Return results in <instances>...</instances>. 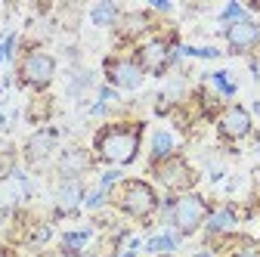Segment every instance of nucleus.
<instances>
[{
  "label": "nucleus",
  "instance_id": "obj_1",
  "mask_svg": "<svg viewBox=\"0 0 260 257\" xmlns=\"http://www.w3.org/2000/svg\"><path fill=\"white\" fill-rule=\"evenodd\" d=\"M140 137H143L140 124L103 127L100 137H96V152H100V158H106L112 165H130L140 152Z\"/></svg>",
  "mask_w": 260,
  "mask_h": 257
},
{
  "label": "nucleus",
  "instance_id": "obj_2",
  "mask_svg": "<svg viewBox=\"0 0 260 257\" xmlns=\"http://www.w3.org/2000/svg\"><path fill=\"white\" fill-rule=\"evenodd\" d=\"M118 205H121L127 214H134V217H149V214L155 211L158 199H155V192H152L149 183H143V180H127L124 189H121Z\"/></svg>",
  "mask_w": 260,
  "mask_h": 257
},
{
  "label": "nucleus",
  "instance_id": "obj_3",
  "mask_svg": "<svg viewBox=\"0 0 260 257\" xmlns=\"http://www.w3.org/2000/svg\"><path fill=\"white\" fill-rule=\"evenodd\" d=\"M205 217H208V205L199 196H183V199H177L174 202V211H171V220L177 223V230L183 236H189V233L199 230L202 223H205Z\"/></svg>",
  "mask_w": 260,
  "mask_h": 257
},
{
  "label": "nucleus",
  "instance_id": "obj_4",
  "mask_svg": "<svg viewBox=\"0 0 260 257\" xmlns=\"http://www.w3.org/2000/svg\"><path fill=\"white\" fill-rule=\"evenodd\" d=\"M53 75H56V62H53V56H47L41 50L28 53L25 62H22V69H19V81L28 84V87H38V90L47 87L53 81Z\"/></svg>",
  "mask_w": 260,
  "mask_h": 257
},
{
  "label": "nucleus",
  "instance_id": "obj_5",
  "mask_svg": "<svg viewBox=\"0 0 260 257\" xmlns=\"http://www.w3.org/2000/svg\"><path fill=\"white\" fill-rule=\"evenodd\" d=\"M155 174H158L161 183L171 186V189H189L195 183V174H192V168L183 162V158H165V165H158Z\"/></svg>",
  "mask_w": 260,
  "mask_h": 257
},
{
  "label": "nucleus",
  "instance_id": "obj_6",
  "mask_svg": "<svg viewBox=\"0 0 260 257\" xmlns=\"http://www.w3.org/2000/svg\"><path fill=\"white\" fill-rule=\"evenodd\" d=\"M106 72H109V81L115 87H124V90H137L143 84V69L137 62H124V59H109L106 62Z\"/></svg>",
  "mask_w": 260,
  "mask_h": 257
},
{
  "label": "nucleus",
  "instance_id": "obj_7",
  "mask_svg": "<svg viewBox=\"0 0 260 257\" xmlns=\"http://www.w3.org/2000/svg\"><path fill=\"white\" fill-rule=\"evenodd\" d=\"M220 134L230 137V140H242L251 134V115L242 106H230L220 115Z\"/></svg>",
  "mask_w": 260,
  "mask_h": 257
},
{
  "label": "nucleus",
  "instance_id": "obj_8",
  "mask_svg": "<svg viewBox=\"0 0 260 257\" xmlns=\"http://www.w3.org/2000/svg\"><path fill=\"white\" fill-rule=\"evenodd\" d=\"M226 41H230L233 53H242L248 47H254L260 41V28L251 22V19H242V22H233L230 28H226Z\"/></svg>",
  "mask_w": 260,
  "mask_h": 257
},
{
  "label": "nucleus",
  "instance_id": "obj_9",
  "mask_svg": "<svg viewBox=\"0 0 260 257\" xmlns=\"http://www.w3.org/2000/svg\"><path fill=\"white\" fill-rule=\"evenodd\" d=\"M168 62H171V50L165 41H152L140 50V69L143 72H152V75H161L168 69Z\"/></svg>",
  "mask_w": 260,
  "mask_h": 257
},
{
  "label": "nucleus",
  "instance_id": "obj_10",
  "mask_svg": "<svg viewBox=\"0 0 260 257\" xmlns=\"http://www.w3.org/2000/svg\"><path fill=\"white\" fill-rule=\"evenodd\" d=\"M56 149V131H38L35 137H31L25 143V155H28V162H44V158Z\"/></svg>",
  "mask_w": 260,
  "mask_h": 257
},
{
  "label": "nucleus",
  "instance_id": "obj_11",
  "mask_svg": "<svg viewBox=\"0 0 260 257\" xmlns=\"http://www.w3.org/2000/svg\"><path fill=\"white\" fill-rule=\"evenodd\" d=\"M81 196H84V189H81V183H78V180L62 183V189H59V211H62V214L75 211V208L81 205Z\"/></svg>",
  "mask_w": 260,
  "mask_h": 257
},
{
  "label": "nucleus",
  "instance_id": "obj_12",
  "mask_svg": "<svg viewBox=\"0 0 260 257\" xmlns=\"http://www.w3.org/2000/svg\"><path fill=\"white\" fill-rule=\"evenodd\" d=\"M59 168H62V174H65V177H72V180H75L78 174H84V171L90 168V158H87V152L75 149V152H69V155L62 158V165H59Z\"/></svg>",
  "mask_w": 260,
  "mask_h": 257
},
{
  "label": "nucleus",
  "instance_id": "obj_13",
  "mask_svg": "<svg viewBox=\"0 0 260 257\" xmlns=\"http://www.w3.org/2000/svg\"><path fill=\"white\" fill-rule=\"evenodd\" d=\"M90 19H93V25H100V28L115 25V19H118V7H115V4H109V0H103V4H96V7H93Z\"/></svg>",
  "mask_w": 260,
  "mask_h": 257
},
{
  "label": "nucleus",
  "instance_id": "obj_14",
  "mask_svg": "<svg viewBox=\"0 0 260 257\" xmlns=\"http://www.w3.org/2000/svg\"><path fill=\"white\" fill-rule=\"evenodd\" d=\"M233 227H236V214H233L230 208L217 211V214L211 217V223H208V230H211V233H223V230H233Z\"/></svg>",
  "mask_w": 260,
  "mask_h": 257
},
{
  "label": "nucleus",
  "instance_id": "obj_15",
  "mask_svg": "<svg viewBox=\"0 0 260 257\" xmlns=\"http://www.w3.org/2000/svg\"><path fill=\"white\" fill-rule=\"evenodd\" d=\"M171 149H174L171 134L158 131V134H155V140H152V158H155V162H158V158H168V155H171Z\"/></svg>",
  "mask_w": 260,
  "mask_h": 257
},
{
  "label": "nucleus",
  "instance_id": "obj_16",
  "mask_svg": "<svg viewBox=\"0 0 260 257\" xmlns=\"http://www.w3.org/2000/svg\"><path fill=\"white\" fill-rule=\"evenodd\" d=\"M146 28V16L143 13H130V16H124L121 19V31L130 38V35H137V31H143Z\"/></svg>",
  "mask_w": 260,
  "mask_h": 257
},
{
  "label": "nucleus",
  "instance_id": "obj_17",
  "mask_svg": "<svg viewBox=\"0 0 260 257\" xmlns=\"http://www.w3.org/2000/svg\"><path fill=\"white\" fill-rule=\"evenodd\" d=\"M87 239H90V233H87V230H81V233H69V236L62 239V245H65V251L78 254V251H81V245H84Z\"/></svg>",
  "mask_w": 260,
  "mask_h": 257
},
{
  "label": "nucleus",
  "instance_id": "obj_18",
  "mask_svg": "<svg viewBox=\"0 0 260 257\" xmlns=\"http://www.w3.org/2000/svg\"><path fill=\"white\" fill-rule=\"evenodd\" d=\"M211 81H214V87H217L220 93H226V96H233V93H236V84L230 81V72H214Z\"/></svg>",
  "mask_w": 260,
  "mask_h": 257
},
{
  "label": "nucleus",
  "instance_id": "obj_19",
  "mask_svg": "<svg viewBox=\"0 0 260 257\" xmlns=\"http://www.w3.org/2000/svg\"><path fill=\"white\" fill-rule=\"evenodd\" d=\"M174 245H177L174 236H158V239H152L146 248H149V251H174Z\"/></svg>",
  "mask_w": 260,
  "mask_h": 257
},
{
  "label": "nucleus",
  "instance_id": "obj_20",
  "mask_svg": "<svg viewBox=\"0 0 260 257\" xmlns=\"http://www.w3.org/2000/svg\"><path fill=\"white\" fill-rule=\"evenodd\" d=\"M183 53H186V56H199V59H214V56H220V50H211V47H186Z\"/></svg>",
  "mask_w": 260,
  "mask_h": 257
},
{
  "label": "nucleus",
  "instance_id": "obj_21",
  "mask_svg": "<svg viewBox=\"0 0 260 257\" xmlns=\"http://www.w3.org/2000/svg\"><path fill=\"white\" fill-rule=\"evenodd\" d=\"M220 19H236V22H242V19H245V10H242L239 4H230V7L223 10V16H220Z\"/></svg>",
  "mask_w": 260,
  "mask_h": 257
},
{
  "label": "nucleus",
  "instance_id": "obj_22",
  "mask_svg": "<svg viewBox=\"0 0 260 257\" xmlns=\"http://www.w3.org/2000/svg\"><path fill=\"white\" fill-rule=\"evenodd\" d=\"M106 202V189H100V192H93V196H87V208H100Z\"/></svg>",
  "mask_w": 260,
  "mask_h": 257
},
{
  "label": "nucleus",
  "instance_id": "obj_23",
  "mask_svg": "<svg viewBox=\"0 0 260 257\" xmlns=\"http://www.w3.org/2000/svg\"><path fill=\"white\" fill-rule=\"evenodd\" d=\"M115 180H118V171H109V174H103V189H109Z\"/></svg>",
  "mask_w": 260,
  "mask_h": 257
},
{
  "label": "nucleus",
  "instance_id": "obj_24",
  "mask_svg": "<svg viewBox=\"0 0 260 257\" xmlns=\"http://www.w3.org/2000/svg\"><path fill=\"white\" fill-rule=\"evenodd\" d=\"M10 174V158H0V180Z\"/></svg>",
  "mask_w": 260,
  "mask_h": 257
},
{
  "label": "nucleus",
  "instance_id": "obj_25",
  "mask_svg": "<svg viewBox=\"0 0 260 257\" xmlns=\"http://www.w3.org/2000/svg\"><path fill=\"white\" fill-rule=\"evenodd\" d=\"M251 72H254V81H260V56L251 62Z\"/></svg>",
  "mask_w": 260,
  "mask_h": 257
},
{
  "label": "nucleus",
  "instance_id": "obj_26",
  "mask_svg": "<svg viewBox=\"0 0 260 257\" xmlns=\"http://www.w3.org/2000/svg\"><path fill=\"white\" fill-rule=\"evenodd\" d=\"M100 96H103V103H109V100H115V90H109V87H103V93H100Z\"/></svg>",
  "mask_w": 260,
  "mask_h": 257
},
{
  "label": "nucleus",
  "instance_id": "obj_27",
  "mask_svg": "<svg viewBox=\"0 0 260 257\" xmlns=\"http://www.w3.org/2000/svg\"><path fill=\"white\" fill-rule=\"evenodd\" d=\"M236 257H260V254H257V251H254V248H245V251H239V254H236Z\"/></svg>",
  "mask_w": 260,
  "mask_h": 257
},
{
  "label": "nucleus",
  "instance_id": "obj_28",
  "mask_svg": "<svg viewBox=\"0 0 260 257\" xmlns=\"http://www.w3.org/2000/svg\"><path fill=\"white\" fill-rule=\"evenodd\" d=\"M4 220H7V208H0V227H4Z\"/></svg>",
  "mask_w": 260,
  "mask_h": 257
},
{
  "label": "nucleus",
  "instance_id": "obj_29",
  "mask_svg": "<svg viewBox=\"0 0 260 257\" xmlns=\"http://www.w3.org/2000/svg\"><path fill=\"white\" fill-rule=\"evenodd\" d=\"M121 257H134V248H130V251H124V254H121Z\"/></svg>",
  "mask_w": 260,
  "mask_h": 257
},
{
  "label": "nucleus",
  "instance_id": "obj_30",
  "mask_svg": "<svg viewBox=\"0 0 260 257\" xmlns=\"http://www.w3.org/2000/svg\"><path fill=\"white\" fill-rule=\"evenodd\" d=\"M4 59H7V56H4V44H0V62H4Z\"/></svg>",
  "mask_w": 260,
  "mask_h": 257
},
{
  "label": "nucleus",
  "instance_id": "obj_31",
  "mask_svg": "<svg viewBox=\"0 0 260 257\" xmlns=\"http://www.w3.org/2000/svg\"><path fill=\"white\" fill-rule=\"evenodd\" d=\"M254 112H257V115H260V103H254Z\"/></svg>",
  "mask_w": 260,
  "mask_h": 257
},
{
  "label": "nucleus",
  "instance_id": "obj_32",
  "mask_svg": "<svg viewBox=\"0 0 260 257\" xmlns=\"http://www.w3.org/2000/svg\"><path fill=\"white\" fill-rule=\"evenodd\" d=\"M195 257H211V254H195Z\"/></svg>",
  "mask_w": 260,
  "mask_h": 257
},
{
  "label": "nucleus",
  "instance_id": "obj_33",
  "mask_svg": "<svg viewBox=\"0 0 260 257\" xmlns=\"http://www.w3.org/2000/svg\"><path fill=\"white\" fill-rule=\"evenodd\" d=\"M165 257H174V254H165Z\"/></svg>",
  "mask_w": 260,
  "mask_h": 257
},
{
  "label": "nucleus",
  "instance_id": "obj_34",
  "mask_svg": "<svg viewBox=\"0 0 260 257\" xmlns=\"http://www.w3.org/2000/svg\"><path fill=\"white\" fill-rule=\"evenodd\" d=\"M0 257H7V254H0Z\"/></svg>",
  "mask_w": 260,
  "mask_h": 257
}]
</instances>
